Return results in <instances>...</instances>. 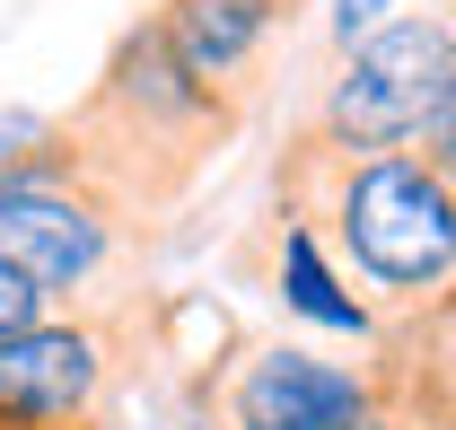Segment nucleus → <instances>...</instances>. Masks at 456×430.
<instances>
[{
	"instance_id": "obj_1",
	"label": "nucleus",
	"mask_w": 456,
	"mask_h": 430,
	"mask_svg": "<svg viewBox=\"0 0 456 430\" xmlns=\"http://www.w3.org/2000/svg\"><path fill=\"white\" fill-rule=\"evenodd\" d=\"M273 203L325 228L334 264L360 281V299L387 317V334L456 325V185L421 150L351 159L298 132L273 167Z\"/></svg>"
},
{
	"instance_id": "obj_2",
	"label": "nucleus",
	"mask_w": 456,
	"mask_h": 430,
	"mask_svg": "<svg viewBox=\"0 0 456 430\" xmlns=\"http://www.w3.org/2000/svg\"><path fill=\"white\" fill-rule=\"evenodd\" d=\"M61 123H70L88 176L106 185L123 211L132 219H167L175 203L211 176V159L237 141L246 106L220 97V88H202V79L175 62L167 27H159V9H150V18H132V27L114 36L97 88L61 114Z\"/></svg>"
},
{
	"instance_id": "obj_3",
	"label": "nucleus",
	"mask_w": 456,
	"mask_h": 430,
	"mask_svg": "<svg viewBox=\"0 0 456 430\" xmlns=\"http://www.w3.org/2000/svg\"><path fill=\"white\" fill-rule=\"evenodd\" d=\"M456 79V18L448 9H403L378 36H360L351 54H334L316 106H307V141L378 159V150H421L430 114Z\"/></svg>"
},
{
	"instance_id": "obj_4",
	"label": "nucleus",
	"mask_w": 456,
	"mask_h": 430,
	"mask_svg": "<svg viewBox=\"0 0 456 430\" xmlns=\"http://www.w3.org/2000/svg\"><path fill=\"white\" fill-rule=\"evenodd\" d=\"M132 228L141 219L88 176H0V264L53 308H123L114 272L132 264Z\"/></svg>"
},
{
	"instance_id": "obj_5",
	"label": "nucleus",
	"mask_w": 456,
	"mask_h": 430,
	"mask_svg": "<svg viewBox=\"0 0 456 430\" xmlns=\"http://www.w3.org/2000/svg\"><path fill=\"white\" fill-rule=\"evenodd\" d=\"M150 317L123 308H53L45 325L0 343V430H106V404Z\"/></svg>"
},
{
	"instance_id": "obj_6",
	"label": "nucleus",
	"mask_w": 456,
	"mask_h": 430,
	"mask_svg": "<svg viewBox=\"0 0 456 430\" xmlns=\"http://www.w3.org/2000/svg\"><path fill=\"white\" fill-rule=\"evenodd\" d=\"M378 404H387L378 360H334V351L289 343V334L237 343L193 386V413L211 430H351Z\"/></svg>"
},
{
	"instance_id": "obj_7",
	"label": "nucleus",
	"mask_w": 456,
	"mask_h": 430,
	"mask_svg": "<svg viewBox=\"0 0 456 430\" xmlns=\"http://www.w3.org/2000/svg\"><path fill=\"white\" fill-rule=\"evenodd\" d=\"M289 18H298V0H159V27H167L175 62L202 88L237 97V106L255 97L264 54H273V36H281Z\"/></svg>"
},
{
	"instance_id": "obj_8",
	"label": "nucleus",
	"mask_w": 456,
	"mask_h": 430,
	"mask_svg": "<svg viewBox=\"0 0 456 430\" xmlns=\"http://www.w3.org/2000/svg\"><path fill=\"white\" fill-rule=\"evenodd\" d=\"M273 290H281V308L298 325H325V334H351V343H387V317L360 299V281L334 264V246H325V228L307 211H289L273 203Z\"/></svg>"
},
{
	"instance_id": "obj_9",
	"label": "nucleus",
	"mask_w": 456,
	"mask_h": 430,
	"mask_svg": "<svg viewBox=\"0 0 456 430\" xmlns=\"http://www.w3.org/2000/svg\"><path fill=\"white\" fill-rule=\"evenodd\" d=\"M45 317H53V299H45L27 272L0 264V343H9V334H27V325H45Z\"/></svg>"
},
{
	"instance_id": "obj_10",
	"label": "nucleus",
	"mask_w": 456,
	"mask_h": 430,
	"mask_svg": "<svg viewBox=\"0 0 456 430\" xmlns=\"http://www.w3.org/2000/svg\"><path fill=\"white\" fill-rule=\"evenodd\" d=\"M387 18H403V0H334V54H351L360 36H378Z\"/></svg>"
},
{
	"instance_id": "obj_11",
	"label": "nucleus",
	"mask_w": 456,
	"mask_h": 430,
	"mask_svg": "<svg viewBox=\"0 0 456 430\" xmlns=\"http://www.w3.org/2000/svg\"><path fill=\"white\" fill-rule=\"evenodd\" d=\"M421 159L456 185V79H448V97H439V114H430V132H421Z\"/></svg>"
},
{
	"instance_id": "obj_12",
	"label": "nucleus",
	"mask_w": 456,
	"mask_h": 430,
	"mask_svg": "<svg viewBox=\"0 0 456 430\" xmlns=\"http://www.w3.org/2000/svg\"><path fill=\"white\" fill-rule=\"evenodd\" d=\"M351 430H421V413H412L403 395H387L378 413H360V422H351Z\"/></svg>"
}]
</instances>
